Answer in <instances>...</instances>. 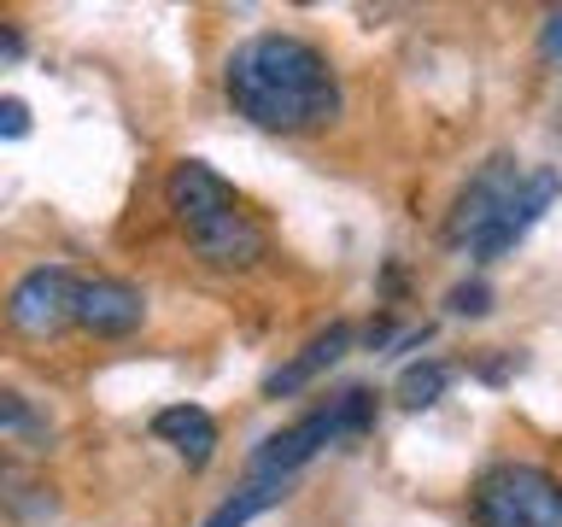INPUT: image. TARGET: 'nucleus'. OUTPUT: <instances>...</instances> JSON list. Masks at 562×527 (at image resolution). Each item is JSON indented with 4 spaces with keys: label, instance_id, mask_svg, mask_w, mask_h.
Wrapping results in <instances>:
<instances>
[{
    "label": "nucleus",
    "instance_id": "nucleus-1",
    "mask_svg": "<svg viewBox=\"0 0 562 527\" xmlns=\"http://www.w3.org/2000/svg\"><path fill=\"white\" fill-rule=\"evenodd\" d=\"M228 105L276 135L323 130L340 117V77H334L328 53L311 47L305 35H252L228 53L223 65Z\"/></svg>",
    "mask_w": 562,
    "mask_h": 527
},
{
    "label": "nucleus",
    "instance_id": "nucleus-2",
    "mask_svg": "<svg viewBox=\"0 0 562 527\" xmlns=\"http://www.w3.org/2000/svg\"><path fill=\"white\" fill-rule=\"evenodd\" d=\"M369 428H375V393H369V386H346L340 399L316 404L311 416H299L281 434L263 439V446L246 457V481H293L316 451L340 446V439H358Z\"/></svg>",
    "mask_w": 562,
    "mask_h": 527
},
{
    "label": "nucleus",
    "instance_id": "nucleus-3",
    "mask_svg": "<svg viewBox=\"0 0 562 527\" xmlns=\"http://www.w3.org/2000/svg\"><path fill=\"white\" fill-rule=\"evenodd\" d=\"M481 527H562V481L539 463H492L474 481Z\"/></svg>",
    "mask_w": 562,
    "mask_h": 527
},
{
    "label": "nucleus",
    "instance_id": "nucleus-4",
    "mask_svg": "<svg viewBox=\"0 0 562 527\" xmlns=\"http://www.w3.org/2000/svg\"><path fill=\"white\" fill-rule=\"evenodd\" d=\"M77 293L82 281L65 270V264H35L12 281L7 293V323L24 334V340H53L59 328L77 323Z\"/></svg>",
    "mask_w": 562,
    "mask_h": 527
},
{
    "label": "nucleus",
    "instance_id": "nucleus-5",
    "mask_svg": "<svg viewBox=\"0 0 562 527\" xmlns=\"http://www.w3.org/2000/svg\"><path fill=\"white\" fill-rule=\"evenodd\" d=\"M516 188H521L516 158H509V153H492L486 165L469 176V188L457 193V205H451V217H446V240H451V246H474L492 223H498V211L516 200Z\"/></svg>",
    "mask_w": 562,
    "mask_h": 527
},
{
    "label": "nucleus",
    "instance_id": "nucleus-6",
    "mask_svg": "<svg viewBox=\"0 0 562 527\" xmlns=\"http://www.w3.org/2000/svg\"><path fill=\"white\" fill-rule=\"evenodd\" d=\"M557 193H562V170H557V165H539V170H527V176H521V188H516V200H509V205L498 211V223H492L486 235L469 246V253L481 258V264L504 258V253H516V246H521V235H527V228H533V223L544 217V211H551V200H557Z\"/></svg>",
    "mask_w": 562,
    "mask_h": 527
},
{
    "label": "nucleus",
    "instance_id": "nucleus-7",
    "mask_svg": "<svg viewBox=\"0 0 562 527\" xmlns=\"http://www.w3.org/2000/svg\"><path fill=\"white\" fill-rule=\"evenodd\" d=\"M188 246L200 253L205 264H217V270H252V264L270 253V235H263V223L252 211H217V217L193 223L188 228Z\"/></svg>",
    "mask_w": 562,
    "mask_h": 527
},
{
    "label": "nucleus",
    "instance_id": "nucleus-8",
    "mask_svg": "<svg viewBox=\"0 0 562 527\" xmlns=\"http://www.w3.org/2000/svg\"><path fill=\"white\" fill-rule=\"evenodd\" d=\"M140 323H147V299H140V288H130V281H117V276L82 281L77 328H88L94 340H130Z\"/></svg>",
    "mask_w": 562,
    "mask_h": 527
},
{
    "label": "nucleus",
    "instance_id": "nucleus-9",
    "mask_svg": "<svg viewBox=\"0 0 562 527\" xmlns=\"http://www.w3.org/2000/svg\"><path fill=\"white\" fill-rule=\"evenodd\" d=\"M165 205L176 211V223L193 228V223H205V217H217V211H235V188L223 182L211 165H200V158H182L170 176H165Z\"/></svg>",
    "mask_w": 562,
    "mask_h": 527
},
{
    "label": "nucleus",
    "instance_id": "nucleus-10",
    "mask_svg": "<svg viewBox=\"0 0 562 527\" xmlns=\"http://www.w3.org/2000/svg\"><path fill=\"white\" fill-rule=\"evenodd\" d=\"M346 351H351V323H328L323 334H311L281 369L263 375V399H288V393H299V386H311L316 375H328Z\"/></svg>",
    "mask_w": 562,
    "mask_h": 527
},
{
    "label": "nucleus",
    "instance_id": "nucleus-11",
    "mask_svg": "<svg viewBox=\"0 0 562 527\" xmlns=\"http://www.w3.org/2000/svg\"><path fill=\"white\" fill-rule=\"evenodd\" d=\"M153 434L165 439V446H176V457H182L188 469H205L211 451H217V422H211L205 404H170V411H158Z\"/></svg>",
    "mask_w": 562,
    "mask_h": 527
},
{
    "label": "nucleus",
    "instance_id": "nucleus-12",
    "mask_svg": "<svg viewBox=\"0 0 562 527\" xmlns=\"http://www.w3.org/2000/svg\"><path fill=\"white\" fill-rule=\"evenodd\" d=\"M281 498H288V481H246L240 492H228L200 527H246L252 516H263V509H276Z\"/></svg>",
    "mask_w": 562,
    "mask_h": 527
},
{
    "label": "nucleus",
    "instance_id": "nucleus-13",
    "mask_svg": "<svg viewBox=\"0 0 562 527\" xmlns=\"http://www.w3.org/2000/svg\"><path fill=\"white\" fill-rule=\"evenodd\" d=\"M446 386H451L446 363H411L398 375V404H404V411H428V404L446 399Z\"/></svg>",
    "mask_w": 562,
    "mask_h": 527
},
{
    "label": "nucleus",
    "instance_id": "nucleus-14",
    "mask_svg": "<svg viewBox=\"0 0 562 527\" xmlns=\"http://www.w3.org/2000/svg\"><path fill=\"white\" fill-rule=\"evenodd\" d=\"M0 434H24V439H42V434H47V422L30 411V399H18V393H0Z\"/></svg>",
    "mask_w": 562,
    "mask_h": 527
},
{
    "label": "nucleus",
    "instance_id": "nucleus-15",
    "mask_svg": "<svg viewBox=\"0 0 562 527\" xmlns=\"http://www.w3.org/2000/svg\"><path fill=\"white\" fill-rule=\"evenodd\" d=\"M446 311L451 316H486L492 311V288L486 281H457V288L446 293Z\"/></svg>",
    "mask_w": 562,
    "mask_h": 527
},
{
    "label": "nucleus",
    "instance_id": "nucleus-16",
    "mask_svg": "<svg viewBox=\"0 0 562 527\" xmlns=\"http://www.w3.org/2000/svg\"><path fill=\"white\" fill-rule=\"evenodd\" d=\"M24 135H30V105L0 94V141H24Z\"/></svg>",
    "mask_w": 562,
    "mask_h": 527
},
{
    "label": "nucleus",
    "instance_id": "nucleus-17",
    "mask_svg": "<svg viewBox=\"0 0 562 527\" xmlns=\"http://www.w3.org/2000/svg\"><path fill=\"white\" fill-rule=\"evenodd\" d=\"M539 53L544 59H562V7L544 18V30H539Z\"/></svg>",
    "mask_w": 562,
    "mask_h": 527
},
{
    "label": "nucleus",
    "instance_id": "nucleus-18",
    "mask_svg": "<svg viewBox=\"0 0 562 527\" xmlns=\"http://www.w3.org/2000/svg\"><path fill=\"white\" fill-rule=\"evenodd\" d=\"M18 53H24V42H18V35L7 30V35H0V59H18Z\"/></svg>",
    "mask_w": 562,
    "mask_h": 527
},
{
    "label": "nucleus",
    "instance_id": "nucleus-19",
    "mask_svg": "<svg viewBox=\"0 0 562 527\" xmlns=\"http://www.w3.org/2000/svg\"><path fill=\"white\" fill-rule=\"evenodd\" d=\"M557 130H562V105H557Z\"/></svg>",
    "mask_w": 562,
    "mask_h": 527
}]
</instances>
